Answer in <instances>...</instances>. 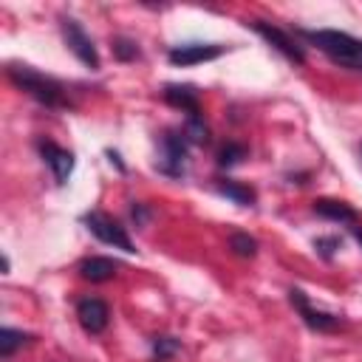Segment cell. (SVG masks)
<instances>
[{
	"label": "cell",
	"mask_w": 362,
	"mask_h": 362,
	"mask_svg": "<svg viewBox=\"0 0 362 362\" xmlns=\"http://www.w3.org/2000/svg\"><path fill=\"white\" fill-rule=\"evenodd\" d=\"M314 249H320L322 257H331L339 249V238H317L314 240Z\"/></svg>",
	"instance_id": "obj_21"
},
{
	"label": "cell",
	"mask_w": 362,
	"mask_h": 362,
	"mask_svg": "<svg viewBox=\"0 0 362 362\" xmlns=\"http://www.w3.org/2000/svg\"><path fill=\"white\" fill-rule=\"evenodd\" d=\"M178 351H181V342H178L175 337H170V334L153 337V359H156V362H167V359H173Z\"/></svg>",
	"instance_id": "obj_16"
},
{
	"label": "cell",
	"mask_w": 362,
	"mask_h": 362,
	"mask_svg": "<svg viewBox=\"0 0 362 362\" xmlns=\"http://www.w3.org/2000/svg\"><path fill=\"white\" fill-rule=\"evenodd\" d=\"M76 320L88 334H102L110 322V308L99 297H85L76 303Z\"/></svg>",
	"instance_id": "obj_9"
},
{
	"label": "cell",
	"mask_w": 362,
	"mask_h": 362,
	"mask_svg": "<svg viewBox=\"0 0 362 362\" xmlns=\"http://www.w3.org/2000/svg\"><path fill=\"white\" fill-rule=\"evenodd\" d=\"M218 192L226 195V198H229L232 204H238V206H252L255 198H257L249 184H240V181H235V178H218Z\"/></svg>",
	"instance_id": "obj_14"
},
{
	"label": "cell",
	"mask_w": 362,
	"mask_h": 362,
	"mask_svg": "<svg viewBox=\"0 0 362 362\" xmlns=\"http://www.w3.org/2000/svg\"><path fill=\"white\" fill-rule=\"evenodd\" d=\"M184 136H187V141H195V144H204V141L209 139V130H206L201 113L187 116V122H184Z\"/></svg>",
	"instance_id": "obj_18"
},
{
	"label": "cell",
	"mask_w": 362,
	"mask_h": 362,
	"mask_svg": "<svg viewBox=\"0 0 362 362\" xmlns=\"http://www.w3.org/2000/svg\"><path fill=\"white\" fill-rule=\"evenodd\" d=\"M351 232H354V238L362 243V226H351Z\"/></svg>",
	"instance_id": "obj_23"
},
{
	"label": "cell",
	"mask_w": 362,
	"mask_h": 362,
	"mask_svg": "<svg viewBox=\"0 0 362 362\" xmlns=\"http://www.w3.org/2000/svg\"><path fill=\"white\" fill-rule=\"evenodd\" d=\"M40 156L51 167L57 184H65L71 178V173H74V153L71 150H65V147H59V144L45 139V141H40Z\"/></svg>",
	"instance_id": "obj_10"
},
{
	"label": "cell",
	"mask_w": 362,
	"mask_h": 362,
	"mask_svg": "<svg viewBox=\"0 0 362 362\" xmlns=\"http://www.w3.org/2000/svg\"><path fill=\"white\" fill-rule=\"evenodd\" d=\"M59 28H62V37H65V45L71 48V54L90 71L99 68V51L90 40V34L79 25V20L74 17H59Z\"/></svg>",
	"instance_id": "obj_5"
},
{
	"label": "cell",
	"mask_w": 362,
	"mask_h": 362,
	"mask_svg": "<svg viewBox=\"0 0 362 362\" xmlns=\"http://www.w3.org/2000/svg\"><path fill=\"white\" fill-rule=\"evenodd\" d=\"M82 221H85V226L90 229V235L99 238L102 243H107V246H113V249H122V252H130V255L136 252V246H133L127 229H124L116 218H110L107 212L90 209V212L82 215Z\"/></svg>",
	"instance_id": "obj_4"
},
{
	"label": "cell",
	"mask_w": 362,
	"mask_h": 362,
	"mask_svg": "<svg viewBox=\"0 0 362 362\" xmlns=\"http://www.w3.org/2000/svg\"><path fill=\"white\" fill-rule=\"evenodd\" d=\"M161 96H164L167 105L184 110L187 116L201 113V96H198V90H195L192 85H164Z\"/></svg>",
	"instance_id": "obj_11"
},
{
	"label": "cell",
	"mask_w": 362,
	"mask_h": 362,
	"mask_svg": "<svg viewBox=\"0 0 362 362\" xmlns=\"http://www.w3.org/2000/svg\"><path fill=\"white\" fill-rule=\"evenodd\" d=\"M116 272H119V263L113 257H102V255L85 257L79 263V277L90 280V283H107V280L116 277Z\"/></svg>",
	"instance_id": "obj_12"
},
{
	"label": "cell",
	"mask_w": 362,
	"mask_h": 362,
	"mask_svg": "<svg viewBox=\"0 0 362 362\" xmlns=\"http://www.w3.org/2000/svg\"><path fill=\"white\" fill-rule=\"evenodd\" d=\"M246 158V144H240V141H226L221 150H218V164L221 167H235V164H240Z\"/></svg>",
	"instance_id": "obj_17"
},
{
	"label": "cell",
	"mask_w": 362,
	"mask_h": 362,
	"mask_svg": "<svg viewBox=\"0 0 362 362\" xmlns=\"http://www.w3.org/2000/svg\"><path fill=\"white\" fill-rule=\"evenodd\" d=\"M288 303L294 305V311L303 317V322H305L311 331H337V328L342 325V320H339L337 314H328V311L314 308V305L308 303L305 291H300V288H291V291H288Z\"/></svg>",
	"instance_id": "obj_7"
},
{
	"label": "cell",
	"mask_w": 362,
	"mask_h": 362,
	"mask_svg": "<svg viewBox=\"0 0 362 362\" xmlns=\"http://www.w3.org/2000/svg\"><path fill=\"white\" fill-rule=\"evenodd\" d=\"M229 249H232L235 255H240V257H255V255H257V240L249 238L246 232H235V235L229 238Z\"/></svg>",
	"instance_id": "obj_19"
},
{
	"label": "cell",
	"mask_w": 362,
	"mask_h": 362,
	"mask_svg": "<svg viewBox=\"0 0 362 362\" xmlns=\"http://www.w3.org/2000/svg\"><path fill=\"white\" fill-rule=\"evenodd\" d=\"M226 51V45H215V42H187V45H175L170 48L167 59L173 65H198V62H209V59H218L221 54Z\"/></svg>",
	"instance_id": "obj_8"
},
{
	"label": "cell",
	"mask_w": 362,
	"mask_h": 362,
	"mask_svg": "<svg viewBox=\"0 0 362 362\" xmlns=\"http://www.w3.org/2000/svg\"><path fill=\"white\" fill-rule=\"evenodd\" d=\"M297 34L308 40L311 45H317V51H322L331 62L351 68V71H362V40L359 37L348 31H337V28H300Z\"/></svg>",
	"instance_id": "obj_1"
},
{
	"label": "cell",
	"mask_w": 362,
	"mask_h": 362,
	"mask_svg": "<svg viewBox=\"0 0 362 362\" xmlns=\"http://www.w3.org/2000/svg\"><path fill=\"white\" fill-rule=\"evenodd\" d=\"M252 31H257L274 51H280L288 62H297V65H303L305 62V51L300 48V42L294 40V37H288L283 28H277V25H272V23H266V20H249L246 23Z\"/></svg>",
	"instance_id": "obj_6"
},
{
	"label": "cell",
	"mask_w": 362,
	"mask_h": 362,
	"mask_svg": "<svg viewBox=\"0 0 362 362\" xmlns=\"http://www.w3.org/2000/svg\"><path fill=\"white\" fill-rule=\"evenodd\" d=\"M187 156H189V141L184 136V130H164L158 139V170L164 175H184L187 170Z\"/></svg>",
	"instance_id": "obj_3"
},
{
	"label": "cell",
	"mask_w": 362,
	"mask_h": 362,
	"mask_svg": "<svg viewBox=\"0 0 362 362\" xmlns=\"http://www.w3.org/2000/svg\"><path fill=\"white\" fill-rule=\"evenodd\" d=\"M25 342H31V334L17 331V328H3L0 331V359H8L17 348H23Z\"/></svg>",
	"instance_id": "obj_15"
},
{
	"label": "cell",
	"mask_w": 362,
	"mask_h": 362,
	"mask_svg": "<svg viewBox=\"0 0 362 362\" xmlns=\"http://www.w3.org/2000/svg\"><path fill=\"white\" fill-rule=\"evenodd\" d=\"M130 218L136 221V226H141V223H147V218H150V209H147L144 204H133V206H130Z\"/></svg>",
	"instance_id": "obj_22"
},
{
	"label": "cell",
	"mask_w": 362,
	"mask_h": 362,
	"mask_svg": "<svg viewBox=\"0 0 362 362\" xmlns=\"http://www.w3.org/2000/svg\"><path fill=\"white\" fill-rule=\"evenodd\" d=\"M314 212L320 218L337 221V223H356V209L339 198H317L314 201Z\"/></svg>",
	"instance_id": "obj_13"
},
{
	"label": "cell",
	"mask_w": 362,
	"mask_h": 362,
	"mask_svg": "<svg viewBox=\"0 0 362 362\" xmlns=\"http://www.w3.org/2000/svg\"><path fill=\"white\" fill-rule=\"evenodd\" d=\"M113 57L122 59V62H130V59L139 57V45L130 37H116L113 40Z\"/></svg>",
	"instance_id": "obj_20"
},
{
	"label": "cell",
	"mask_w": 362,
	"mask_h": 362,
	"mask_svg": "<svg viewBox=\"0 0 362 362\" xmlns=\"http://www.w3.org/2000/svg\"><path fill=\"white\" fill-rule=\"evenodd\" d=\"M6 76L20 88V90H25L31 99H37L40 105H45V107H68L71 102H68V93H65V85L62 82H57L54 76H45V74H40L37 68H31V65H23V62H11L8 68H6Z\"/></svg>",
	"instance_id": "obj_2"
}]
</instances>
